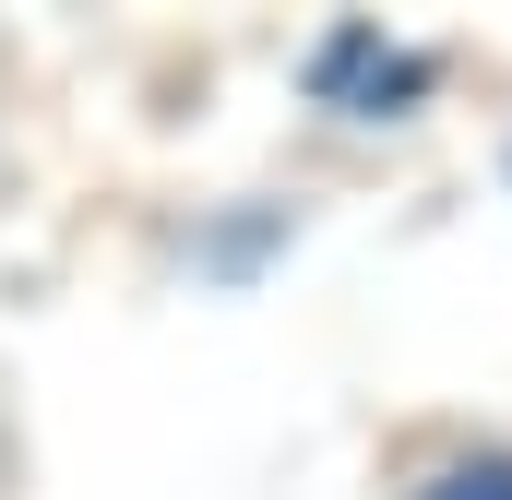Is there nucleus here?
Returning a JSON list of instances; mask_svg holds the SVG:
<instances>
[{"mask_svg":"<svg viewBox=\"0 0 512 500\" xmlns=\"http://www.w3.org/2000/svg\"><path fill=\"white\" fill-rule=\"evenodd\" d=\"M417 500H512V453H453V465H429Z\"/></svg>","mask_w":512,"mask_h":500,"instance_id":"f03ea898","label":"nucleus"},{"mask_svg":"<svg viewBox=\"0 0 512 500\" xmlns=\"http://www.w3.org/2000/svg\"><path fill=\"white\" fill-rule=\"evenodd\" d=\"M310 84H322V96H370V108H393V96H417V84H429V60H417V48H393V36H370V24H334V36H322V60H310Z\"/></svg>","mask_w":512,"mask_h":500,"instance_id":"f257e3e1","label":"nucleus"}]
</instances>
